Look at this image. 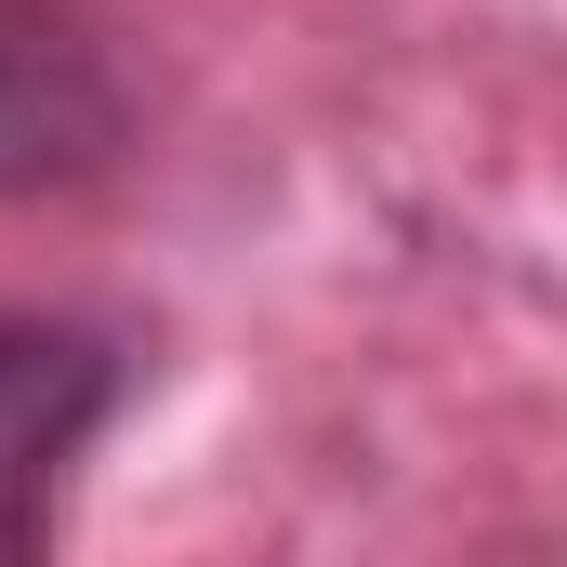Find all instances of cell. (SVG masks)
Masks as SVG:
<instances>
[{"instance_id":"7a4b0ae2","label":"cell","mask_w":567,"mask_h":567,"mask_svg":"<svg viewBox=\"0 0 567 567\" xmlns=\"http://www.w3.org/2000/svg\"><path fill=\"white\" fill-rule=\"evenodd\" d=\"M120 133H133V106H120V66L93 53V27L53 0H0V198L93 185Z\"/></svg>"},{"instance_id":"6da1fadb","label":"cell","mask_w":567,"mask_h":567,"mask_svg":"<svg viewBox=\"0 0 567 567\" xmlns=\"http://www.w3.org/2000/svg\"><path fill=\"white\" fill-rule=\"evenodd\" d=\"M133 396V343L93 317H0V567H27L66 515V475Z\"/></svg>"}]
</instances>
